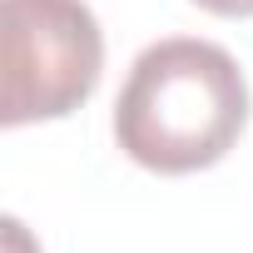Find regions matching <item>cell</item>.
<instances>
[{
  "label": "cell",
  "instance_id": "obj_1",
  "mask_svg": "<svg viewBox=\"0 0 253 253\" xmlns=\"http://www.w3.org/2000/svg\"><path fill=\"white\" fill-rule=\"evenodd\" d=\"M248 124V80L238 60L194 35L154 40L114 99V139L154 174L218 164Z\"/></svg>",
  "mask_w": 253,
  "mask_h": 253
},
{
  "label": "cell",
  "instance_id": "obj_3",
  "mask_svg": "<svg viewBox=\"0 0 253 253\" xmlns=\"http://www.w3.org/2000/svg\"><path fill=\"white\" fill-rule=\"evenodd\" d=\"M194 5H204L213 15H253V0H194Z\"/></svg>",
  "mask_w": 253,
  "mask_h": 253
},
{
  "label": "cell",
  "instance_id": "obj_2",
  "mask_svg": "<svg viewBox=\"0 0 253 253\" xmlns=\"http://www.w3.org/2000/svg\"><path fill=\"white\" fill-rule=\"evenodd\" d=\"M0 124H35L80 109L104 70V35L84 0H5Z\"/></svg>",
  "mask_w": 253,
  "mask_h": 253
}]
</instances>
